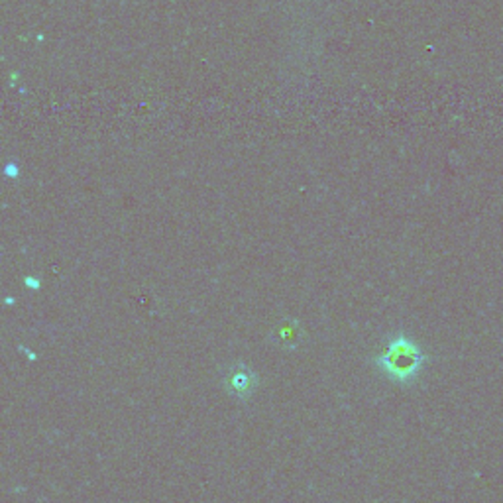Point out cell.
I'll list each match as a JSON object with an SVG mask.
<instances>
[{
  "instance_id": "1",
  "label": "cell",
  "mask_w": 503,
  "mask_h": 503,
  "mask_svg": "<svg viewBox=\"0 0 503 503\" xmlns=\"http://www.w3.org/2000/svg\"><path fill=\"white\" fill-rule=\"evenodd\" d=\"M427 362L421 346L405 335H395L389 338L388 346L381 354H377L376 364L386 376L395 384H411L419 376Z\"/></svg>"
},
{
  "instance_id": "2",
  "label": "cell",
  "mask_w": 503,
  "mask_h": 503,
  "mask_svg": "<svg viewBox=\"0 0 503 503\" xmlns=\"http://www.w3.org/2000/svg\"><path fill=\"white\" fill-rule=\"evenodd\" d=\"M258 386V376L246 366H234L224 377V388L232 398L246 401Z\"/></svg>"
},
{
  "instance_id": "3",
  "label": "cell",
  "mask_w": 503,
  "mask_h": 503,
  "mask_svg": "<svg viewBox=\"0 0 503 503\" xmlns=\"http://www.w3.org/2000/svg\"><path fill=\"white\" fill-rule=\"evenodd\" d=\"M26 285H34V287L38 289V287H40V282H36V279H30V277H28V279H26Z\"/></svg>"
}]
</instances>
